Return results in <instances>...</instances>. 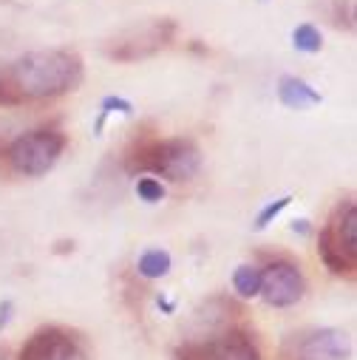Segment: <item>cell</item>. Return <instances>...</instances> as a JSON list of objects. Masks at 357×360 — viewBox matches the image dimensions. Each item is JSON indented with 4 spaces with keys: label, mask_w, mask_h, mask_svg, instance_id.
Listing matches in <instances>:
<instances>
[{
    "label": "cell",
    "mask_w": 357,
    "mask_h": 360,
    "mask_svg": "<svg viewBox=\"0 0 357 360\" xmlns=\"http://www.w3.org/2000/svg\"><path fill=\"white\" fill-rule=\"evenodd\" d=\"M18 360H88L79 340L63 326H43L18 352Z\"/></svg>",
    "instance_id": "cell-8"
},
{
    "label": "cell",
    "mask_w": 357,
    "mask_h": 360,
    "mask_svg": "<svg viewBox=\"0 0 357 360\" xmlns=\"http://www.w3.org/2000/svg\"><path fill=\"white\" fill-rule=\"evenodd\" d=\"M125 170L131 176H162L167 182H188L202 170V150L188 136H139L125 150Z\"/></svg>",
    "instance_id": "cell-2"
},
{
    "label": "cell",
    "mask_w": 357,
    "mask_h": 360,
    "mask_svg": "<svg viewBox=\"0 0 357 360\" xmlns=\"http://www.w3.org/2000/svg\"><path fill=\"white\" fill-rule=\"evenodd\" d=\"M6 145H9V142H4V136H0V159L6 156Z\"/></svg>",
    "instance_id": "cell-19"
},
{
    "label": "cell",
    "mask_w": 357,
    "mask_h": 360,
    "mask_svg": "<svg viewBox=\"0 0 357 360\" xmlns=\"http://www.w3.org/2000/svg\"><path fill=\"white\" fill-rule=\"evenodd\" d=\"M20 100L26 103H46L57 100L82 82V57L68 49H43V51H29L9 63L0 71Z\"/></svg>",
    "instance_id": "cell-1"
},
{
    "label": "cell",
    "mask_w": 357,
    "mask_h": 360,
    "mask_svg": "<svg viewBox=\"0 0 357 360\" xmlns=\"http://www.w3.org/2000/svg\"><path fill=\"white\" fill-rule=\"evenodd\" d=\"M65 145H68V139H65L63 131H57V128H37V131L15 136L6 145V156L4 159H6L12 173L37 179V176H46L60 162Z\"/></svg>",
    "instance_id": "cell-4"
},
{
    "label": "cell",
    "mask_w": 357,
    "mask_h": 360,
    "mask_svg": "<svg viewBox=\"0 0 357 360\" xmlns=\"http://www.w3.org/2000/svg\"><path fill=\"white\" fill-rule=\"evenodd\" d=\"M173 37H176V23L170 18H156V20H148L142 26H134V29L119 32L117 37H111L103 46V51H105L108 60L136 63V60L153 57L162 49H167L173 43Z\"/></svg>",
    "instance_id": "cell-5"
},
{
    "label": "cell",
    "mask_w": 357,
    "mask_h": 360,
    "mask_svg": "<svg viewBox=\"0 0 357 360\" xmlns=\"http://www.w3.org/2000/svg\"><path fill=\"white\" fill-rule=\"evenodd\" d=\"M318 252L335 276H354L357 266V207L351 199L340 202L318 236Z\"/></svg>",
    "instance_id": "cell-3"
},
{
    "label": "cell",
    "mask_w": 357,
    "mask_h": 360,
    "mask_svg": "<svg viewBox=\"0 0 357 360\" xmlns=\"http://www.w3.org/2000/svg\"><path fill=\"white\" fill-rule=\"evenodd\" d=\"M278 100H281V105H287L292 111H306V108L323 103V97L301 77H281V82H278Z\"/></svg>",
    "instance_id": "cell-10"
},
{
    "label": "cell",
    "mask_w": 357,
    "mask_h": 360,
    "mask_svg": "<svg viewBox=\"0 0 357 360\" xmlns=\"http://www.w3.org/2000/svg\"><path fill=\"white\" fill-rule=\"evenodd\" d=\"M9 312H12V304H9V301H6V304H0V329L9 323Z\"/></svg>",
    "instance_id": "cell-18"
},
{
    "label": "cell",
    "mask_w": 357,
    "mask_h": 360,
    "mask_svg": "<svg viewBox=\"0 0 357 360\" xmlns=\"http://www.w3.org/2000/svg\"><path fill=\"white\" fill-rule=\"evenodd\" d=\"M207 360H264L258 343L244 329H224L210 338Z\"/></svg>",
    "instance_id": "cell-9"
},
{
    "label": "cell",
    "mask_w": 357,
    "mask_h": 360,
    "mask_svg": "<svg viewBox=\"0 0 357 360\" xmlns=\"http://www.w3.org/2000/svg\"><path fill=\"white\" fill-rule=\"evenodd\" d=\"M292 46L298 51H304V54H318L323 49V37L312 23H304V26H298L292 32Z\"/></svg>",
    "instance_id": "cell-13"
},
{
    "label": "cell",
    "mask_w": 357,
    "mask_h": 360,
    "mask_svg": "<svg viewBox=\"0 0 357 360\" xmlns=\"http://www.w3.org/2000/svg\"><path fill=\"white\" fill-rule=\"evenodd\" d=\"M261 4H264V0H261Z\"/></svg>",
    "instance_id": "cell-21"
},
{
    "label": "cell",
    "mask_w": 357,
    "mask_h": 360,
    "mask_svg": "<svg viewBox=\"0 0 357 360\" xmlns=\"http://www.w3.org/2000/svg\"><path fill=\"white\" fill-rule=\"evenodd\" d=\"M136 196L142 202H148V205L162 202L164 199V185L159 182V179H153V176H139L136 179Z\"/></svg>",
    "instance_id": "cell-16"
},
{
    "label": "cell",
    "mask_w": 357,
    "mask_h": 360,
    "mask_svg": "<svg viewBox=\"0 0 357 360\" xmlns=\"http://www.w3.org/2000/svg\"><path fill=\"white\" fill-rule=\"evenodd\" d=\"M270 307L287 309L295 307L306 295V278L301 266L290 258H275L261 269V292H258Z\"/></svg>",
    "instance_id": "cell-7"
},
{
    "label": "cell",
    "mask_w": 357,
    "mask_h": 360,
    "mask_svg": "<svg viewBox=\"0 0 357 360\" xmlns=\"http://www.w3.org/2000/svg\"><path fill=\"white\" fill-rule=\"evenodd\" d=\"M0 360H9V357H6V354H4V352H0Z\"/></svg>",
    "instance_id": "cell-20"
},
{
    "label": "cell",
    "mask_w": 357,
    "mask_h": 360,
    "mask_svg": "<svg viewBox=\"0 0 357 360\" xmlns=\"http://www.w3.org/2000/svg\"><path fill=\"white\" fill-rule=\"evenodd\" d=\"M134 114V103L131 100H122V97H105L103 103H100V120H97V125H94V134H103V125H105V120L111 117V114Z\"/></svg>",
    "instance_id": "cell-14"
},
{
    "label": "cell",
    "mask_w": 357,
    "mask_h": 360,
    "mask_svg": "<svg viewBox=\"0 0 357 360\" xmlns=\"http://www.w3.org/2000/svg\"><path fill=\"white\" fill-rule=\"evenodd\" d=\"M335 23L354 29V0H335Z\"/></svg>",
    "instance_id": "cell-17"
},
{
    "label": "cell",
    "mask_w": 357,
    "mask_h": 360,
    "mask_svg": "<svg viewBox=\"0 0 357 360\" xmlns=\"http://www.w3.org/2000/svg\"><path fill=\"white\" fill-rule=\"evenodd\" d=\"M170 266H173V258L167 250H148L136 261V273L148 281H156V278H164L170 273Z\"/></svg>",
    "instance_id": "cell-11"
},
{
    "label": "cell",
    "mask_w": 357,
    "mask_h": 360,
    "mask_svg": "<svg viewBox=\"0 0 357 360\" xmlns=\"http://www.w3.org/2000/svg\"><path fill=\"white\" fill-rule=\"evenodd\" d=\"M233 290L244 301L258 298V292H261V266H255V264L235 266V273H233Z\"/></svg>",
    "instance_id": "cell-12"
},
{
    "label": "cell",
    "mask_w": 357,
    "mask_h": 360,
    "mask_svg": "<svg viewBox=\"0 0 357 360\" xmlns=\"http://www.w3.org/2000/svg\"><path fill=\"white\" fill-rule=\"evenodd\" d=\"M281 354L284 360H349L351 338L349 332L335 329V326L304 329L298 335H290Z\"/></svg>",
    "instance_id": "cell-6"
},
{
    "label": "cell",
    "mask_w": 357,
    "mask_h": 360,
    "mask_svg": "<svg viewBox=\"0 0 357 360\" xmlns=\"http://www.w3.org/2000/svg\"><path fill=\"white\" fill-rule=\"evenodd\" d=\"M290 202H292V196L287 193V196H281V199H275V202H270V205H264V207H261V213L255 216V224H252V227H255V230L270 227V224H273V221H275V219L290 207Z\"/></svg>",
    "instance_id": "cell-15"
}]
</instances>
